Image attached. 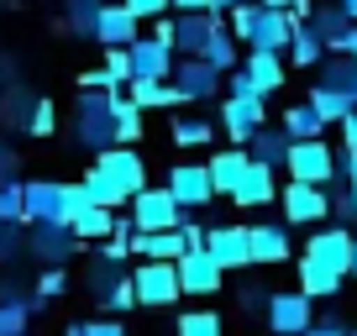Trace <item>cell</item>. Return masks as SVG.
Segmentation results:
<instances>
[{
	"instance_id": "obj_52",
	"label": "cell",
	"mask_w": 357,
	"mask_h": 336,
	"mask_svg": "<svg viewBox=\"0 0 357 336\" xmlns=\"http://www.w3.org/2000/svg\"><path fill=\"white\" fill-rule=\"evenodd\" d=\"M305 336H347V331H342V321H336V315H326V321H315Z\"/></svg>"
},
{
	"instance_id": "obj_43",
	"label": "cell",
	"mask_w": 357,
	"mask_h": 336,
	"mask_svg": "<svg viewBox=\"0 0 357 336\" xmlns=\"http://www.w3.org/2000/svg\"><path fill=\"white\" fill-rule=\"evenodd\" d=\"M100 300H105V310H132V305H137V289H132V273H121V279H116L111 289L100 294Z\"/></svg>"
},
{
	"instance_id": "obj_7",
	"label": "cell",
	"mask_w": 357,
	"mask_h": 336,
	"mask_svg": "<svg viewBox=\"0 0 357 336\" xmlns=\"http://www.w3.org/2000/svg\"><path fill=\"white\" fill-rule=\"evenodd\" d=\"M221 11H184L168 22V47H174L178 58H200V47L211 43L215 32H221Z\"/></svg>"
},
{
	"instance_id": "obj_25",
	"label": "cell",
	"mask_w": 357,
	"mask_h": 336,
	"mask_svg": "<svg viewBox=\"0 0 357 336\" xmlns=\"http://www.w3.org/2000/svg\"><path fill=\"white\" fill-rule=\"evenodd\" d=\"M284 153H289V137H284V126H257L252 137H247V158L263 168H284Z\"/></svg>"
},
{
	"instance_id": "obj_12",
	"label": "cell",
	"mask_w": 357,
	"mask_h": 336,
	"mask_svg": "<svg viewBox=\"0 0 357 336\" xmlns=\"http://www.w3.org/2000/svg\"><path fill=\"white\" fill-rule=\"evenodd\" d=\"M95 168H100L116 190H126V194L147 190V163H142L137 147H105V153H95Z\"/></svg>"
},
{
	"instance_id": "obj_54",
	"label": "cell",
	"mask_w": 357,
	"mask_h": 336,
	"mask_svg": "<svg viewBox=\"0 0 357 336\" xmlns=\"http://www.w3.org/2000/svg\"><path fill=\"white\" fill-rule=\"evenodd\" d=\"M11 179H16V158L0 153V184H11Z\"/></svg>"
},
{
	"instance_id": "obj_44",
	"label": "cell",
	"mask_w": 357,
	"mask_h": 336,
	"mask_svg": "<svg viewBox=\"0 0 357 336\" xmlns=\"http://www.w3.org/2000/svg\"><path fill=\"white\" fill-rule=\"evenodd\" d=\"M63 336H126V326L121 321H79V326H68Z\"/></svg>"
},
{
	"instance_id": "obj_13",
	"label": "cell",
	"mask_w": 357,
	"mask_h": 336,
	"mask_svg": "<svg viewBox=\"0 0 357 336\" xmlns=\"http://www.w3.org/2000/svg\"><path fill=\"white\" fill-rule=\"evenodd\" d=\"M221 79L205 58H174V74H168V84L178 90V100H215V90H221Z\"/></svg>"
},
{
	"instance_id": "obj_15",
	"label": "cell",
	"mask_w": 357,
	"mask_h": 336,
	"mask_svg": "<svg viewBox=\"0 0 357 336\" xmlns=\"http://www.w3.org/2000/svg\"><path fill=\"white\" fill-rule=\"evenodd\" d=\"M205 252L215 258V268H252V247H247V226H211L205 231Z\"/></svg>"
},
{
	"instance_id": "obj_34",
	"label": "cell",
	"mask_w": 357,
	"mask_h": 336,
	"mask_svg": "<svg viewBox=\"0 0 357 336\" xmlns=\"http://www.w3.org/2000/svg\"><path fill=\"white\" fill-rule=\"evenodd\" d=\"M321 132H326V121L310 105H289V111H284V137H289V142H310V137H321Z\"/></svg>"
},
{
	"instance_id": "obj_39",
	"label": "cell",
	"mask_w": 357,
	"mask_h": 336,
	"mask_svg": "<svg viewBox=\"0 0 357 336\" xmlns=\"http://www.w3.org/2000/svg\"><path fill=\"white\" fill-rule=\"evenodd\" d=\"M32 326V305L16 294V300H0V336H26Z\"/></svg>"
},
{
	"instance_id": "obj_19",
	"label": "cell",
	"mask_w": 357,
	"mask_h": 336,
	"mask_svg": "<svg viewBox=\"0 0 357 336\" xmlns=\"http://www.w3.org/2000/svg\"><path fill=\"white\" fill-rule=\"evenodd\" d=\"M273 200H279V179H273V168L247 163V174L236 179V190H231V205H236V211H263V205H273Z\"/></svg>"
},
{
	"instance_id": "obj_45",
	"label": "cell",
	"mask_w": 357,
	"mask_h": 336,
	"mask_svg": "<svg viewBox=\"0 0 357 336\" xmlns=\"http://www.w3.org/2000/svg\"><path fill=\"white\" fill-rule=\"evenodd\" d=\"M105 74L121 79V84L132 79V58H126V47H105Z\"/></svg>"
},
{
	"instance_id": "obj_20",
	"label": "cell",
	"mask_w": 357,
	"mask_h": 336,
	"mask_svg": "<svg viewBox=\"0 0 357 336\" xmlns=\"http://www.w3.org/2000/svg\"><path fill=\"white\" fill-rule=\"evenodd\" d=\"M174 268H178V289H184V294H221L226 273L215 268V258L205 252V247H200V252H184Z\"/></svg>"
},
{
	"instance_id": "obj_57",
	"label": "cell",
	"mask_w": 357,
	"mask_h": 336,
	"mask_svg": "<svg viewBox=\"0 0 357 336\" xmlns=\"http://www.w3.org/2000/svg\"><path fill=\"white\" fill-rule=\"evenodd\" d=\"M215 11H231V6H247V0H211Z\"/></svg>"
},
{
	"instance_id": "obj_32",
	"label": "cell",
	"mask_w": 357,
	"mask_h": 336,
	"mask_svg": "<svg viewBox=\"0 0 357 336\" xmlns=\"http://www.w3.org/2000/svg\"><path fill=\"white\" fill-rule=\"evenodd\" d=\"M79 190H84L95 205H105V211H121V205H132V194H126V190H116V184L105 179L100 168H89L84 179H79Z\"/></svg>"
},
{
	"instance_id": "obj_28",
	"label": "cell",
	"mask_w": 357,
	"mask_h": 336,
	"mask_svg": "<svg viewBox=\"0 0 357 336\" xmlns=\"http://www.w3.org/2000/svg\"><path fill=\"white\" fill-rule=\"evenodd\" d=\"M315 84H326V90H336V95H347V100L357 105V58H321V79Z\"/></svg>"
},
{
	"instance_id": "obj_27",
	"label": "cell",
	"mask_w": 357,
	"mask_h": 336,
	"mask_svg": "<svg viewBox=\"0 0 357 336\" xmlns=\"http://www.w3.org/2000/svg\"><path fill=\"white\" fill-rule=\"evenodd\" d=\"M126 100L132 105H142V111H168V105H184L178 100V90L168 84V79H126Z\"/></svg>"
},
{
	"instance_id": "obj_41",
	"label": "cell",
	"mask_w": 357,
	"mask_h": 336,
	"mask_svg": "<svg viewBox=\"0 0 357 336\" xmlns=\"http://www.w3.org/2000/svg\"><path fill=\"white\" fill-rule=\"evenodd\" d=\"M0 226H22V179L0 184Z\"/></svg>"
},
{
	"instance_id": "obj_2",
	"label": "cell",
	"mask_w": 357,
	"mask_h": 336,
	"mask_svg": "<svg viewBox=\"0 0 357 336\" xmlns=\"http://www.w3.org/2000/svg\"><path fill=\"white\" fill-rule=\"evenodd\" d=\"M126 221H132V231H178V226L190 221V211H184L163 184H158V190L147 184V190L132 194V215H126Z\"/></svg>"
},
{
	"instance_id": "obj_30",
	"label": "cell",
	"mask_w": 357,
	"mask_h": 336,
	"mask_svg": "<svg viewBox=\"0 0 357 336\" xmlns=\"http://www.w3.org/2000/svg\"><path fill=\"white\" fill-rule=\"evenodd\" d=\"M142 105H132L126 95H116L111 100V121H116V147H137V137H142Z\"/></svg>"
},
{
	"instance_id": "obj_21",
	"label": "cell",
	"mask_w": 357,
	"mask_h": 336,
	"mask_svg": "<svg viewBox=\"0 0 357 336\" xmlns=\"http://www.w3.org/2000/svg\"><path fill=\"white\" fill-rule=\"evenodd\" d=\"M126 58H132V79H168L174 74V53H168L158 37H137V43L126 47Z\"/></svg>"
},
{
	"instance_id": "obj_5",
	"label": "cell",
	"mask_w": 357,
	"mask_h": 336,
	"mask_svg": "<svg viewBox=\"0 0 357 336\" xmlns=\"http://www.w3.org/2000/svg\"><path fill=\"white\" fill-rule=\"evenodd\" d=\"M132 289H137V305H147V310H168L174 300H184L178 268L174 263H153V258H142L132 268Z\"/></svg>"
},
{
	"instance_id": "obj_47",
	"label": "cell",
	"mask_w": 357,
	"mask_h": 336,
	"mask_svg": "<svg viewBox=\"0 0 357 336\" xmlns=\"http://www.w3.org/2000/svg\"><path fill=\"white\" fill-rule=\"evenodd\" d=\"M79 84H84V90H111V95H121V90H126L121 79H111L105 68H95V74H79Z\"/></svg>"
},
{
	"instance_id": "obj_42",
	"label": "cell",
	"mask_w": 357,
	"mask_h": 336,
	"mask_svg": "<svg viewBox=\"0 0 357 336\" xmlns=\"http://www.w3.org/2000/svg\"><path fill=\"white\" fill-rule=\"evenodd\" d=\"M26 132H32V137H53V132H58L53 100H37V105H32V116H26Z\"/></svg>"
},
{
	"instance_id": "obj_14",
	"label": "cell",
	"mask_w": 357,
	"mask_h": 336,
	"mask_svg": "<svg viewBox=\"0 0 357 336\" xmlns=\"http://www.w3.org/2000/svg\"><path fill=\"white\" fill-rule=\"evenodd\" d=\"M168 194H174L184 211H205V205L215 200L211 194V174H205V163H174L168 168V184H163Z\"/></svg>"
},
{
	"instance_id": "obj_59",
	"label": "cell",
	"mask_w": 357,
	"mask_h": 336,
	"mask_svg": "<svg viewBox=\"0 0 357 336\" xmlns=\"http://www.w3.org/2000/svg\"><path fill=\"white\" fill-rule=\"evenodd\" d=\"M352 336H357V331H352Z\"/></svg>"
},
{
	"instance_id": "obj_18",
	"label": "cell",
	"mask_w": 357,
	"mask_h": 336,
	"mask_svg": "<svg viewBox=\"0 0 357 336\" xmlns=\"http://www.w3.org/2000/svg\"><path fill=\"white\" fill-rule=\"evenodd\" d=\"M247 247H252V263H263V268H273V263H289V226L284 221H257L247 226Z\"/></svg>"
},
{
	"instance_id": "obj_36",
	"label": "cell",
	"mask_w": 357,
	"mask_h": 336,
	"mask_svg": "<svg viewBox=\"0 0 357 336\" xmlns=\"http://www.w3.org/2000/svg\"><path fill=\"white\" fill-rule=\"evenodd\" d=\"M310 26H315V37H321V43H326V53H331V43H336V37H342V32H347V26H352V22H347V16H342V6H336V0H331V6H321V11H310Z\"/></svg>"
},
{
	"instance_id": "obj_33",
	"label": "cell",
	"mask_w": 357,
	"mask_h": 336,
	"mask_svg": "<svg viewBox=\"0 0 357 336\" xmlns=\"http://www.w3.org/2000/svg\"><path fill=\"white\" fill-rule=\"evenodd\" d=\"M305 105H310L315 116H321L326 126H336L347 111H352V100L347 95H336V90H326V84H310V95H305Z\"/></svg>"
},
{
	"instance_id": "obj_46",
	"label": "cell",
	"mask_w": 357,
	"mask_h": 336,
	"mask_svg": "<svg viewBox=\"0 0 357 336\" xmlns=\"http://www.w3.org/2000/svg\"><path fill=\"white\" fill-rule=\"evenodd\" d=\"M121 6L137 16V22H158V16L168 11V0H121Z\"/></svg>"
},
{
	"instance_id": "obj_11",
	"label": "cell",
	"mask_w": 357,
	"mask_h": 336,
	"mask_svg": "<svg viewBox=\"0 0 357 336\" xmlns=\"http://www.w3.org/2000/svg\"><path fill=\"white\" fill-rule=\"evenodd\" d=\"M305 258L347 279V273H352V231H342V226H315V236L305 242Z\"/></svg>"
},
{
	"instance_id": "obj_37",
	"label": "cell",
	"mask_w": 357,
	"mask_h": 336,
	"mask_svg": "<svg viewBox=\"0 0 357 336\" xmlns=\"http://www.w3.org/2000/svg\"><path fill=\"white\" fill-rule=\"evenodd\" d=\"M174 336H226V326H221L215 310H184L178 326H174Z\"/></svg>"
},
{
	"instance_id": "obj_48",
	"label": "cell",
	"mask_w": 357,
	"mask_h": 336,
	"mask_svg": "<svg viewBox=\"0 0 357 336\" xmlns=\"http://www.w3.org/2000/svg\"><path fill=\"white\" fill-rule=\"evenodd\" d=\"M336 179L357 184V147H342V153H336Z\"/></svg>"
},
{
	"instance_id": "obj_1",
	"label": "cell",
	"mask_w": 357,
	"mask_h": 336,
	"mask_svg": "<svg viewBox=\"0 0 357 336\" xmlns=\"http://www.w3.org/2000/svg\"><path fill=\"white\" fill-rule=\"evenodd\" d=\"M111 100H116L111 90H79V105H74V137H79V147H89V153L116 147Z\"/></svg>"
},
{
	"instance_id": "obj_16",
	"label": "cell",
	"mask_w": 357,
	"mask_h": 336,
	"mask_svg": "<svg viewBox=\"0 0 357 336\" xmlns=\"http://www.w3.org/2000/svg\"><path fill=\"white\" fill-rule=\"evenodd\" d=\"M247 74V84H252V95H279L284 90V79H289V63H284V53H257V47H247L242 63H236Z\"/></svg>"
},
{
	"instance_id": "obj_3",
	"label": "cell",
	"mask_w": 357,
	"mask_h": 336,
	"mask_svg": "<svg viewBox=\"0 0 357 336\" xmlns=\"http://www.w3.org/2000/svg\"><path fill=\"white\" fill-rule=\"evenodd\" d=\"M68 190L58 179H26L22 184V221L26 226H68Z\"/></svg>"
},
{
	"instance_id": "obj_53",
	"label": "cell",
	"mask_w": 357,
	"mask_h": 336,
	"mask_svg": "<svg viewBox=\"0 0 357 336\" xmlns=\"http://www.w3.org/2000/svg\"><path fill=\"white\" fill-rule=\"evenodd\" d=\"M168 6H174V16H184V11H215L211 0H168Z\"/></svg>"
},
{
	"instance_id": "obj_50",
	"label": "cell",
	"mask_w": 357,
	"mask_h": 336,
	"mask_svg": "<svg viewBox=\"0 0 357 336\" xmlns=\"http://www.w3.org/2000/svg\"><path fill=\"white\" fill-rule=\"evenodd\" d=\"M178 236H184V252H200V247H205V231H200L195 221H184V226H178Z\"/></svg>"
},
{
	"instance_id": "obj_51",
	"label": "cell",
	"mask_w": 357,
	"mask_h": 336,
	"mask_svg": "<svg viewBox=\"0 0 357 336\" xmlns=\"http://www.w3.org/2000/svg\"><path fill=\"white\" fill-rule=\"evenodd\" d=\"M336 126H342V147H357V105H352V111H347Z\"/></svg>"
},
{
	"instance_id": "obj_49",
	"label": "cell",
	"mask_w": 357,
	"mask_h": 336,
	"mask_svg": "<svg viewBox=\"0 0 357 336\" xmlns=\"http://www.w3.org/2000/svg\"><path fill=\"white\" fill-rule=\"evenodd\" d=\"M331 53H336V58H357V22H352V26H347V32L331 43Z\"/></svg>"
},
{
	"instance_id": "obj_23",
	"label": "cell",
	"mask_w": 357,
	"mask_h": 336,
	"mask_svg": "<svg viewBox=\"0 0 357 336\" xmlns=\"http://www.w3.org/2000/svg\"><path fill=\"white\" fill-rule=\"evenodd\" d=\"M247 47H257V53H284V47H289V11L257 6V26H252V37H247Z\"/></svg>"
},
{
	"instance_id": "obj_58",
	"label": "cell",
	"mask_w": 357,
	"mask_h": 336,
	"mask_svg": "<svg viewBox=\"0 0 357 336\" xmlns=\"http://www.w3.org/2000/svg\"><path fill=\"white\" fill-rule=\"evenodd\" d=\"M352 273H357V236H352Z\"/></svg>"
},
{
	"instance_id": "obj_40",
	"label": "cell",
	"mask_w": 357,
	"mask_h": 336,
	"mask_svg": "<svg viewBox=\"0 0 357 336\" xmlns=\"http://www.w3.org/2000/svg\"><path fill=\"white\" fill-rule=\"evenodd\" d=\"M53 300H63V268H43V279H37V289H32V310H47Z\"/></svg>"
},
{
	"instance_id": "obj_22",
	"label": "cell",
	"mask_w": 357,
	"mask_h": 336,
	"mask_svg": "<svg viewBox=\"0 0 357 336\" xmlns=\"http://www.w3.org/2000/svg\"><path fill=\"white\" fill-rule=\"evenodd\" d=\"M32 252L47 263V268H63V263L79 252V236L68 231V226H32Z\"/></svg>"
},
{
	"instance_id": "obj_17",
	"label": "cell",
	"mask_w": 357,
	"mask_h": 336,
	"mask_svg": "<svg viewBox=\"0 0 357 336\" xmlns=\"http://www.w3.org/2000/svg\"><path fill=\"white\" fill-rule=\"evenodd\" d=\"M137 26H142V22L126 11L121 0H105L100 16H95V32H89V37H95L100 47H132V43H137Z\"/></svg>"
},
{
	"instance_id": "obj_38",
	"label": "cell",
	"mask_w": 357,
	"mask_h": 336,
	"mask_svg": "<svg viewBox=\"0 0 357 336\" xmlns=\"http://www.w3.org/2000/svg\"><path fill=\"white\" fill-rule=\"evenodd\" d=\"M174 142H178V147H205V142H215V121H205V116H184V121H174Z\"/></svg>"
},
{
	"instance_id": "obj_8",
	"label": "cell",
	"mask_w": 357,
	"mask_h": 336,
	"mask_svg": "<svg viewBox=\"0 0 357 336\" xmlns=\"http://www.w3.org/2000/svg\"><path fill=\"white\" fill-rule=\"evenodd\" d=\"M279 211H284V226H321L331 215V205H326L321 184H294L289 179L279 190Z\"/></svg>"
},
{
	"instance_id": "obj_56",
	"label": "cell",
	"mask_w": 357,
	"mask_h": 336,
	"mask_svg": "<svg viewBox=\"0 0 357 336\" xmlns=\"http://www.w3.org/2000/svg\"><path fill=\"white\" fill-rule=\"evenodd\" d=\"M257 6H268V11H289L294 0H257Z\"/></svg>"
},
{
	"instance_id": "obj_35",
	"label": "cell",
	"mask_w": 357,
	"mask_h": 336,
	"mask_svg": "<svg viewBox=\"0 0 357 336\" xmlns=\"http://www.w3.org/2000/svg\"><path fill=\"white\" fill-rule=\"evenodd\" d=\"M105 0H63V26L74 37H89L95 32V16H100Z\"/></svg>"
},
{
	"instance_id": "obj_55",
	"label": "cell",
	"mask_w": 357,
	"mask_h": 336,
	"mask_svg": "<svg viewBox=\"0 0 357 336\" xmlns=\"http://www.w3.org/2000/svg\"><path fill=\"white\" fill-rule=\"evenodd\" d=\"M336 6H342V16H347V22H357V0H336Z\"/></svg>"
},
{
	"instance_id": "obj_24",
	"label": "cell",
	"mask_w": 357,
	"mask_h": 336,
	"mask_svg": "<svg viewBox=\"0 0 357 336\" xmlns=\"http://www.w3.org/2000/svg\"><path fill=\"white\" fill-rule=\"evenodd\" d=\"M247 147H226V153H215L211 163H205V174H211V194H231L236 190V179L247 174Z\"/></svg>"
},
{
	"instance_id": "obj_6",
	"label": "cell",
	"mask_w": 357,
	"mask_h": 336,
	"mask_svg": "<svg viewBox=\"0 0 357 336\" xmlns=\"http://www.w3.org/2000/svg\"><path fill=\"white\" fill-rule=\"evenodd\" d=\"M268 331L273 336H305L315 326V300H305L300 289H268Z\"/></svg>"
},
{
	"instance_id": "obj_9",
	"label": "cell",
	"mask_w": 357,
	"mask_h": 336,
	"mask_svg": "<svg viewBox=\"0 0 357 336\" xmlns=\"http://www.w3.org/2000/svg\"><path fill=\"white\" fill-rule=\"evenodd\" d=\"M268 121V100L263 95H226L221 100V132L231 137V147H247V137Z\"/></svg>"
},
{
	"instance_id": "obj_29",
	"label": "cell",
	"mask_w": 357,
	"mask_h": 336,
	"mask_svg": "<svg viewBox=\"0 0 357 336\" xmlns=\"http://www.w3.org/2000/svg\"><path fill=\"white\" fill-rule=\"evenodd\" d=\"M300 294H305V300H336V294H342V273L300 258Z\"/></svg>"
},
{
	"instance_id": "obj_10",
	"label": "cell",
	"mask_w": 357,
	"mask_h": 336,
	"mask_svg": "<svg viewBox=\"0 0 357 336\" xmlns=\"http://www.w3.org/2000/svg\"><path fill=\"white\" fill-rule=\"evenodd\" d=\"M116 215L121 211H105V205H95L84 190H68V231L79 236V242H105L111 236V226H116Z\"/></svg>"
},
{
	"instance_id": "obj_4",
	"label": "cell",
	"mask_w": 357,
	"mask_h": 336,
	"mask_svg": "<svg viewBox=\"0 0 357 336\" xmlns=\"http://www.w3.org/2000/svg\"><path fill=\"white\" fill-rule=\"evenodd\" d=\"M284 168H289L294 184H331L336 179V147L321 142V137H310V142H289V153H284Z\"/></svg>"
},
{
	"instance_id": "obj_31",
	"label": "cell",
	"mask_w": 357,
	"mask_h": 336,
	"mask_svg": "<svg viewBox=\"0 0 357 336\" xmlns=\"http://www.w3.org/2000/svg\"><path fill=\"white\" fill-rule=\"evenodd\" d=\"M200 58H205V63L215 68V74H231V68L242 63V47H236V37H231V32H226V26H221V32H215L211 43L200 47Z\"/></svg>"
},
{
	"instance_id": "obj_26",
	"label": "cell",
	"mask_w": 357,
	"mask_h": 336,
	"mask_svg": "<svg viewBox=\"0 0 357 336\" xmlns=\"http://www.w3.org/2000/svg\"><path fill=\"white\" fill-rule=\"evenodd\" d=\"M289 63L294 68H321V58H326V43L315 37V26L310 22H289Z\"/></svg>"
}]
</instances>
